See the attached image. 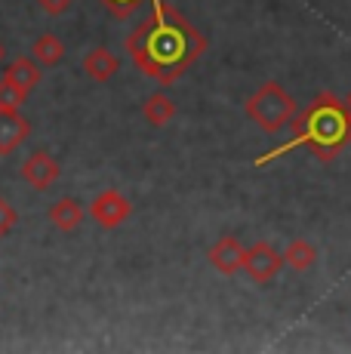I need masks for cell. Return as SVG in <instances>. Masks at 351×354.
Here are the masks:
<instances>
[{"instance_id": "6da1fadb", "label": "cell", "mask_w": 351, "mask_h": 354, "mask_svg": "<svg viewBox=\"0 0 351 354\" xmlns=\"http://www.w3.org/2000/svg\"><path fill=\"white\" fill-rule=\"evenodd\" d=\"M133 65L158 84H173L207 50V37L176 6L154 0V12L142 19L124 40Z\"/></svg>"}, {"instance_id": "7a4b0ae2", "label": "cell", "mask_w": 351, "mask_h": 354, "mask_svg": "<svg viewBox=\"0 0 351 354\" xmlns=\"http://www.w3.org/2000/svg\"><path fill=\"white\" fill-rule=\"evenodd\" d=\"M351 145V111L336 93H321L302 114L293 118V139L283 142L281 148L262 154L256 167L283 158L296 148H308L317 160H333Z\"/></svg>"}, {"instance_id": "3957f363", "label": "cell", "mask_w": 351, "mask_h": 354, "mask_svg": "<svg viewBox=\"0 0 351 354\" xmlns=\"http://www.w3.org/2000/svg\"><path fill=\"white\" fill-rule=\"evenodd\" d=\"M244 111L259 129H265V133H281L287 124H293L296 102L278 80H272V84H262L259 90L247 99Z\"/></svg>"}, {"instance_id": "277c9868", "label": "cell", "mask_w": 351, "mask_h": 354, "mask_svg": "<svg viewBox=\"0 0 351 354\" xmlns=\"http://www.w3.org/2000/svg\"><path fill=\"white\" fill-rule=\"evenodd\" d=\"M130 213H133V203L126 201L117 188H105V192L96 194L93 197V203H90L93 222H96L99 228H108V231L124 225V222L130 219Z\"/></svg>"}, {"instance_id": "5b68a950", "label": "cell", "mask_w": 351, "mask_h": 354, "mask_svg": "<svg viewBox=\"0 0 351 354\" xmlns=\"http://www.w3.org/2000/svg\"><path fill=\"white\" fill-rule=\"evenodd\" d=\"M283 268V253L272 247L268 241H256L253 247L247 250V259H244V271L253 283H268L281 274Z\"/></svg>"}, {"instance_id": "8992f818", "label": "cell", "mask_w": 351, "mask_h": 354, "mask_svg": "<svg viewBox=\"0 0 351 354\" xmlns=\"http://www.w3.org/2000/svg\"><path fill=\"white\" fill-rule=\"evenodd\" d=\"M59 176H62V167H59V160L53 158L46 148L31 151L28 158H25V163H22V179L28 182L35 192H46Z\"/></svg>"}, {"instance_id": "52a82bcc", "label": "cell", "mask_w": 351, "mask_h": 354, "mask_svg": "<svg viewBox=\"0 0 351 354\" xmlns=\"http://www.w3.org/2000/svg\"><path fill=\"white\" fill-rule=\"evenodd\" d=\"M207 259H210V265L219 271V274L231 277V274H238V271H244L247 250H244V243H240L234 234H222L219 241L210 247Z\"/></svg>"}, {"instance_id": "ba28073f", "label": "cell", "mask_w": 351, "mask_h": 354, "mask_svg": "<svg viewBox=\"0 0 351 354\" xmlns=\"http://www.w3.org/2000/svg\"><path fill=\"white\" fill-rule=\"evenodd\" d=\"M31 136V124L19 114V108H0V158H10Z\"/></svg>"}, {"instance_id": "9c48e42d", "label": "cell", "mask_w": 351, "mask_h": 354, "mask_svg": "<svg viewBox=\"0 0 351 354\" xmlns=\"http://www.w3.org/2000/svg\"><path fill=\"white\" fill-rule=\"evenodd\" d=\"M117 68H120V59L111 50H105V46H96V50H90L84 56V74L90 80H96V84H108L117 74Z\"/></svg>"}, {"instance_id": "30bf717a", "label": "cell", "mask_w": 351, "mask_h": 354, "mask_svg": "<svg viewBox=\"0 0 351 354\" xmlns=\"http://www.w3.org/2000/svg\"><path fill=\"white\" fill-rule=\"evenodd\" d=\"M84 216H86V209L80 207V201H74V197H59V201L50 207V222L59 231H65V234H68V231H77L80 222H84Z\"/></svg>"}, {"instance_id": "8fae6325", "label": "cell", "mask_w": 351, "mask_h": 354, "mask_svg": "<svg viewBox=\"0 0 351 354\" xmlns=\"http://www.w3.org/2000/svg\"><path fill=\"white\" fill-rule=\"evenodd\" d=\"M3 77L10 80L12 86H19L22 93H31L35 86H40V68H37V62H31L28 56H19L6 65Z\"/></svg>"}, {"instance_id": "7c38bea8", "label": "cell", "mask_w": 351, "mask_h": 354, "mask_svg": "<svg viewBox=\"0 0 351 354\" xmlns=\"http://www.w3.org/2000/svg\"><path fill=\"white\" fill-rule=\"evenodd\" d=\"M142 114H145V120L151 127H167L176 118V102L164 96V93H151L145 99V105H142Z\"/></svg>"}, {"instance_id": "4fadbf2b", "label": "cell", "mask_w": 351, "mask_h": 354, "mask_svg": "<svg viewBox=\"0 0 351 354\" xmlns=\"http://www.w3.org/2000/svg\"><path fill=\"white\" fill-rule=\"evenodd\" d=\"M35 62L46 65V68H56L65 62V44L62 37H56V34H40V37L35 40Z\"/></svg>"}, {"instance_id": "5bb4252c", "label": "cell", "mask_w": 351, "mask_h": 354, "mask_svg": "<svg viewBox=\"0 0 351 354\" xmlns=\"http://www.w3.org/2000/svg\"><path fill=\"white\" fill-rule=\"evenodd\" d=\"M317 262V250L314 243L302 241V237H296V241L287 243V250H283V265L293 271H308L312 265Z\"/></svg>"}, {"instance_id": "9a60e30c", "label": "cell", "mask_w": 351, "mask_h": 354, "mask_svg": "<svg viewBox=\"0 0 351 354\" xmlns=\"http://www.w3.org/2000/svg\"><path fill=\"white\" fill-rule=\"evenodd\" d=\"M28 99V93H22L19 86H12L10 80H0V108H22V102Z\"/></svg>"}, {"instance_id": "2e32d148", "label": "cell", "mask_w": 351, "mask_h": 354, "mask_svg": "<svg viewBox=\"0 0 351 354\" xmlns=\"http://www.w3.org/2000/svg\"><path fill=\"white\" fill-rule=\"evenodd\" d=\"M99 3L105 6L108 12H111V16H117V19H126L130 16V12H136L142 3H145V0H99Z\"/></svg>"}, {"instance_id": "e0dca14e", "label": "cell", "mask_w": 351, "mask_h": 354, "mask_svg": "<svg viewBox=\"0 0 351 354\" xmlns=\"http://www.w3.org/2000/svg\"><path fill=\"white\" fill-rule=\"evenodd\" d=\"M16 222H19V213L12 209L10 201H3V197H0V237L10 234V231L16 228Z\"/></svg>"}, {"instance_id": "ac0fdd59", "label": "cell", "mask_w": 351, "mask_h": 354, "mask_svg": "<svg viewBox=\"0 0 351 354\" xmlns=\"http://www.w3.org/2000/svg\"><path fill=\"white\" fill-rule=\"evenodd\" d=\"M37 6L46 12V16H65L71 6V0H37Z\"/></svg>"}, {"instance_id": "d6986e66", "label": "cell", "mask_w": 351, "mask_h": 354, "mask_svg": "<svg viewBox=\"0 0 351 354\" xmlns=\"http://www.w3.org/2000/svg\"><path fill=\"white\" fill-rule=\"evenodd\" d=\"M345 105H348V111H351V93H348V99H345Z\"/></svg>"}, {"instance_id": "ffe728a7", "label": "cell", "mask_w": 351, "mask_h": 354, "mask_svg": "<svg viewBox=\"0 0 351 354\" xmlns=\"http://www.w3.org/2000/svg\"><path fill=\"white\" fill-rule=\"evenodd\" d=\"M0 62H3V44H0Z\"/></svg>"}]
</instances>
